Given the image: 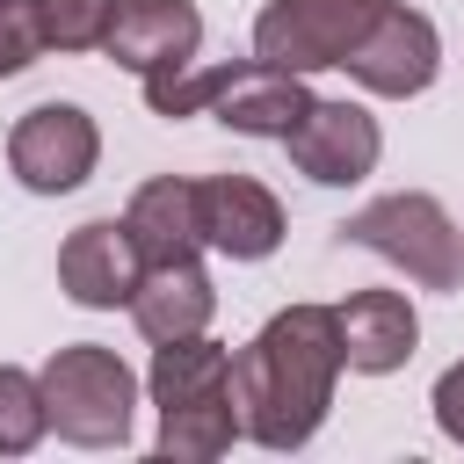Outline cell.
I'll return each instance as SVG.
<instances>
[{
	"label": "cell",
	"mask_w": 464,
	"mask_h": 464,
	"mask_svg": "<svg viewBox=\"0 0 464 464\" xmlns=\"http://www.w3.org/2000/svg\"><path fill=\"white\" fill-rule=\"evenodd\" d=\"M341 239L384 254V261L406 268V283H420V290H457V283H464V232H457V218H450L428 188L370 196L362 210H348Z\"/></svg>",
	"instance_id": "277c9868"
},
{
	"label": "cell",
	"mask_w": 464,
	"mask_h": 464,
	"mask_svg": "<svg viewBox=\"0 0 464 464\" xmlns=\"http://www.w3.org/2000/svg\"><path fill=\"white\" fill-rule=\"evenodd\" d=\"M102 160V130L80 102H36L7 130V167L29 196H72Z\"/></svg>",
	"instance_id": "8992f818"
},
{
	"label": "cell",
	"mask_w": 464,
	"mask_h": 464,
	"mask_svg": "<svg viewBox=\"0 0 464 464\" xmlns=\"http://www.w3.org/2000/svg\"><path fill=\"white\" fill-rule=\"evenodd\" d=\"M36 377H44V406H51L58 442H72V450H116V442H130L138 377H130V362H123L116 348L72 341V348H58Z\"/></svg>",
	"instance_id": "3957f363"
},
{
	"label": "cell",
	"mask_w": 464,
	"mask_h": 464,
	"mask_svg": "<svg viewBox=\"0 0 464 464\" xmlns=\"http://www.w3.org/2000/svg\"><path fill=\"white\" fill-rule=\"evenodd\" d=\"M123 225H130V239H138L145 261H188V254H203V218H196V181L188 174H152L123 203Z\"/></svg>",
	"instance_id": "9a60e30c"
},
{
	"label": "cell",
	"mask_w": 464,
	"mask_h": 464,
	"mask_svg": "<svg viewBox=\"0 0 464 464\" xmlns=\"http://www.w3.org/2000/svg\"><path fill=\"white\" fill-rule=\"evenodd\" d=\"M428 406H435V428L464 450V362H450V370L435 377V399H428Z\"/></svg>",
	"instance_id": "ffe728a7"
},
{
	"label": "cell",
	"mask_w": 464,
	"mask_h": 464,
	"mask_svg": "<svg viewBox=\"0 0 464 464\" xmlns=\"http://www.w3.org/2000/svg\"><path fill=\"white\" fill-rule=\"evenodd\" d=\"M348 355L334 304H283L246 348H232V399L239 428L261 450H304L334 406Z\"/></svg>",
	"instance_id": "6da1fadb"
},
{
	"label": "cell",
	"mask_w": 464,
	"mask_h": 464,
	"mask_svg": "<svg viewBox=\"0 0 464 464\" xmlns=\"http://www.w3.org/2000/svg\"><path fill=\"white\" fill-rule=\"evenodd\" d=\"M225 65H174V72H152L145 80V109L152 116H210V94H218Z\"/></svg>",
	"instance_id": "e0dca14e"
},
{
	"label": "cell",
	"mask_w": 464,
	"mask_h": 464,
	"mask_svg": "<svg viewBox=\"0 0 464 464\" xmlns=\"http://www.w3.org/2000/svg\"><path fill=\"white\" fill-rule=\"evenodd\" d=\"M138 276H145V254H138V239H130L123 218H87V225H72L65 246H58V290H65L80 312H116V304H130Z\"/></svg>",
	"instance_id": "9c48e42d"
},
{
	"label": "cell",
	"mask_w": 464,
	"mask_h": 464,
	"mask_svg": "<svg viewBox=\"0 0 464 464\" xmlns=\"http://www.w3.org/2000/svg\"><path fill=\"white\" fill-rule=\"evenodd\" d=\"M283 145H290V167H297L304 181H319V188H355V181L377 174L384 130H377V116H370L362 102H319V94H312V109L297 116V130H290Z\"/></svg>",
	"instance_id": "ba28073f"
},
{
	"label": "cell",
	"mask_w": 464,
	"mask_h": 464,
	"mask_svg": "<svg viewBox=\"0 0 464 464\" xmlns=\"http://www.w3.org/2000/svg\"><path fill=\"white\" fill-rule=\"evenodd\" d=\"M392 0H268L254 14V58L290 65V72H326L348 65V51L370 36V22Z\"/></svg>",
	"instance_id": "5b68a950"
},
{
	"label": "cell",
	"mask_w": 464,
	"mask_h": 464,
	"mask_svg": "<svg viewBox=\"0 0 464 464\" xmlns=\"http://www.w3.org/2000/svg\"><path fill=\"white\" fill-rule=\"evenodd\" d=\"M145 392L160 406V457H174V464H210L246 435L239 399H232V348H218L210 334L160 341Z\"/></svg>",
	"instance_id": "7a4b0ae2"
},
{
	"label": "cell",
	"mask_w": 464,
	"mask_h": 464,
	"mask_svg": "<svg viewBox=\"0 0 464 464\" xmlns=\"http://www.w3.org/2000/svg\"><path fill=\"white\" fill-rule=\"evenodd\" d=\"M196 218H203V246L225 261H268L283 246V203L276 188H261L254 174H210L196 181Z\"/></svg>",
	"instance_id": "30bf717a"
},
{
	"label": "cell",
	"mask_w": 464,
	"mask_h": 464,
	"mask_svg": "<svg viewBox=\"0 0 464 464\" xmlns=\"http://www.w3.org/2000/svg\"><path fill=\"white\" fill-rule=\"evenodd\" d=\"M44 51H51V36H44V7H36V0H0V80L29 72Z\"/></svg>",
	"instance_id": "d6986e66"
},
{
	"label": "cell",
	"mask_w": 464,
	"mask_h": 464,
	"mask_svg": "<svg viewBox=\"0 0 464 464\" xmlns=\"http://www.w3.org/2000/svg\"><path fill=\"white\" fill-rule=\"evenodd\" d=\"M51 435V406H44V377L0 362V457H29Z\"/></svg>",
	"instance_id": "2e32d148"
},
{
	"label": "cell",
	"mask_w": 464,
	"mask_h": 464,
	"mask_svg": "<svg viewBox=\"0 0 464 464\" xmlns=\"http://www.w3.org/2000/svg\"><path fill=\"white\" fill-rule=\"evenodd\" d=\"M123 312H130V326L160 348V341L203 334L210 312H218V290H210V276H203L196 254H188V261H145V276H138V290H130Z\"/></svg>",
	"instance_id": "4fadbf2b"
},
{
	"label": "cell",
	"mask_w": 464,
	"mask_h": 464,
	"mask_svg": "<svg viewBox=\"0 0 464 464\" xmlns=\"http://www.w3.org/2000/svg\"><path fill=\"white\" fill-rule=\"evenodd\" d=\"M304 109H312L304 72L268 65V58L225 65V80H218V94H210V116H218L225 130H239V138H276V145L297 130V116H304Z\"/></svg>",
	"instance_id": "7c38bea8"
},
{
	"label": "cell",
	"mask_w": 464,
	"mask_h": 464,
	"mask_svg": "<svg viewBox=\"0 0 464 464\" xmlns=\"http://www.w3.org/2000/svg\"><path fill=\"white\" fill-rule=\"evenodd\" d=\"M36 7H44V36L58 51H102L109 14H116V0H36Z\"/></svg>",
	"instance_id": "ac0fdd59"
},
{
	"label": "cell",
	"mask_w": 464,
	"mask_h": 464,
	"mask_svg": "<svg viewBox=\"0 0 464 464\" xmlns=\"http://www.w3.org/2000/svg\"><path fill=\"white\" fill-rule=\"evenodd\" d=\"M102 51H109L123 72H138V80L174 72V65H196V51H203V14H196V0H116Z\"/></svg>",
	"instance_id": "8fae6325"
},
{
	"label": "cell",
	"mask_w": 464,
	"mask_h": 464,
	"mask_svg": "<svg viewBox=\"0 0 464 464\" xmlns=\"http://www.w3.org/2000/svg\"><path fill=\"white\" fill-rule=\"evenodd\" d=\"M334 312H341V355H348V370H362V377L406 370V355L420 341V312L406 304V290H355Z\"/></svg>",
	"instance_id": "5bb4252c"
},
{
	"label": "cell",
	"mask_w": 464,
	"mask_h": 464,
	"mask_svg": "<svg viewBox=\"0 0 464 464\" xmlns=\"http://www.w3.org/2000/svg\"><path fill=\"white\" fill-rule=\"evenodd\" d=\"M362 94H384V102H413V94H428L435 87V72H442V36H435V22L420 14V7H384L377 22H370V36L348 51V65H341Z\"/></svg>",
	"instance_id": "52a82bcc"
}]
</instances>
